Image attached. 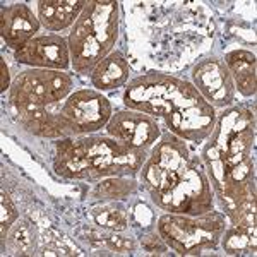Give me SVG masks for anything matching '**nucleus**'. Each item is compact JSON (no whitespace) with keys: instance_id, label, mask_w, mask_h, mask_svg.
<instances>
[{"instance_id":"f257e3e1","label":"nucleus","mask_w":257,"mask_h":257,"mask_svg":"<svg viewBox=\"0 0 257 257\" xmlns=\"http://www.w3.org/2000/svg\"><path fill=\"white\" fill-rule=\"evenodd\" d=\"M201 93L187 81L175 79L167 74L149 72L128 82L123 103L131 110L144 115H168L177 108L199 103Z\"/></svg>"},{"instance_id":"f03ea898","label":"nucleus","mask_w":257,"mask_h":257,"mask_svg":"<svg viewBox=\"0 0 257 257\" xmlns=\"http://www.w3.org/2000/svg\"><path fill=\"white\" fill-rule=\"evenodd\" d=\"M160 237L180 255L199 254L202 248H214L225 231V216L208 211L199 216L165 214L158 221Z\"/></svg>"},{"instance_id":"7ed1b4c3","label":"nucleus","mask_w":257,"mask_h":257,"mask_svg":"<svg viewBox=\"0 0 257 257\" xmlns=\"http://www.w3.org/2000/svg\"><path fill=\"white\" fill-rule=\"evenodd\" d=\"M254 113L248 108L235 106L226 110L218 118L202 158L219 160L223 167H233L238 161L248 158L254 146Z\"/></svg>"},{"instance_id":"20e7f679","label":"nucleus","mask_w":257,"mask_h":257,"mask_svg":"<svg viewBox=\"0 0 257 257\" xmlns=\"http://www.w3.org/2000/svg\"><path fill=\"white\" fill-rule=\"evenodd\" d=\"M89 165L88 180L136 175L146 161V149L127 146L113 138L91 136L82 139Z\"/></svg>"},{"instance_id":"39448f33","label":"nucleus","mask_w":257,"mask_h":257,"mask_svg":"<svg viewBox=\"0 0 257 257\" xmlns=\"http://www.w3.org/2000/svg\"><path fill=\"white\" fill-rule=\"evenodd\" d=\"M72 89V79L60 70L33 69L16 79L11 89L9 101L16 110L30 105L47 106L64 99Z\"/></svg>"},{"instance_id":"423d86ee","label":"nucleus","mask_w":257,"mask_h":257,"mask_svg":"<svg viewBox=\"0 0 257 257\" xmlns=\"http://www.w3.org/2000/svg\"><path fill=\"white\" fill-rule=\"evenodd\" d=\"M153 202L172 214H187V216H199L213 209L209 182L197 168L194 160H190L187 170L182 173L175 187L170 189L163 196L153 199Z\"/></svg>"},{"instance_id":"0eeeda50","label":"nucleus","mask_w":257,"mask_h":257,"mask_svg":"<svg viewBox=\"0 0 257 257\" xmlns=\"http://www.w3.org/2000/svg\"><path fill=\"white\" fill-rule=\"evenodd\" d=\"M60 117L70 134H91L110 122L111 105L98 91L81 89L67 98Z\"/></svg>"},{"instance_id":"6e6552de","label":"nucleus","mask_w":257,"mask_h":257,"mask_svg":"<svg viewBox=\"0 0 257 257\" xmlns=\"http://www.w3.org/2000/svg\"><path fill=\"white\" fill-rule=\"evenodd\" d=\"M192 79L196 89L209 105H231L235 98V82L223 60L208 59L199 62L192 70Z\"/></svg>"},{"instance_id":"1a4fd4ad","label":"nucleus","mask_w":257,"mask_h":257,"mask_svg":"<svg viewBox=\"0 0 257 257\" xmlns=\"http://www.w3.org/2000/svg\"><path fill=\"white\" fill-rule=\"evenodd\" d=\"M165 120L170 132H173L177 138L201 143L213 134L216 125V113L213 105H209L206 99H201L199 103L185 108L170 111L168 115H165Z\"/></svg>"},{"instance_id":"9d476101","label":"nucleus","mask_w":257,"mask_h":257,"mask_svg":"<svg viewBox=\"0 0 257 257\" xmlns=\"http://www.w3.org/2000/svg\"><path fill=\"white\" fill-rule=\"evenodd\" d=\"M16 60L38 69L65 70L70 65V52L67 41L60 35L35 36L16 50Z\"/></svg>"},{"instance_id":"9b49d317","label":"nucleus","mask_w":257,"mask_h":257,"mask_svg":"<svg viewBox=\"0 0 257 257\" xmlns=\"http://www.w3.org/2000/svg\"><path fill=\"white\" fill-rule=\"evenodd\" d=\"M189 161V149L182 143V139L170 134L163 136L160 143L156 144V148L153 149V155L144 161L143 168H141L143 170L141 177H143L146 189L151 192L165 173L177 172V170L184 168Z\"/></svg>"},{"instance_id":"f8f14e48","label":"nucleus","mask_w":257,"mask_h":257,"mask_svg":"<svg viewBox=\"0 0 257 257\" xmlns=\"http://www.w3.org/2000/svg\"><path fill=\"white\" fill-rule=\"evenodd\" d=\"M106 132L110 138L138 149H148L160 138L158 123L141 111H118L106 123Z\"/></svg>"},{"instance_id":"ddd939ff","label":"nucleus","mask_w":257,"mask_h":257,"mask_svg":"<svg viewBox=\"0 0 257 257\" xmlns=\"http://www.w3.org/2000/svg\"><path fill=\"white\" fill-rule=\"evenodd\" d=\"M69 52H70V64L77 74H91L93 69L106 57L101 45L94 38L93 30L84 12L77 18L72 31L67 40Z\"/></svg>"},{"instance_id":"4468645a","label":"nucleus","mask_w":257,"mask_h":257,"mask_svg":"<svg viewBox=\"0 0 257 257\" xmlns=\"http://www.w3.org/2000/svg\"><path fill=\"white\" fill-rule=\"evenodd\" d=\"M40 30V23L35 18L33 11L26 4H14V6L2 9V23H0V33L2 38L11 48L18 50L35 38Z\"/></svg>"},{"instance_id":"2eb2a0df","label":"nucleus","mask_w":257,"mask_h":257,"mask_svg":"<svg viewBox=\"0 0 257 257\" xmlns=\"http://www.w3.org/2000/svg\"><path fill=\"white\" fill-rule=\"evenodd\" d=\"M88 18L94 38L108 55L118 36V4L117 2H88L82 11Z\"/></svg>"},{"instance_id":"dca6fc26","label":"nucleus","mask_w":257,"mask_h":257,"mask_svg":"<svg viewBox=\"0 0 257 257\" xmlns=\"http://www.w3.org/2000/svg\"><path fill=\"white\" fill-rule=\"evenodd\" d=\"M19 122L31 134H36L40 138L57 139V138H67L70 131L62 120L60 113L55 115L52 111H47V106L30 105L26 108L19 110Z\"/></svg>"},{"instance_id":"f3484780","label":"nucleus","mask_w":257,"mask_h":257,"mask_svg":"<svg viewBox=\"0 0 257 257\" xmlns=\"http://www.w3.org/2000/svg\"><path fill=\"white\" fill-rule=\"evenodd\" d=\"M88 2H79V0H48V2H40V19L43 26L48 31H62L67 30L69 26L76 24L77 18L84 11Z\"/></svg>"},{"instance_id":"a211bd4d","label":"nucleus","mask_w":257,"mask_h":257,"mask_svg":"<svg viewBox=\"0 0 257 257\" xmlns=\"http://www.w3.org/2000/svg\"><path fill=\"white\" fill-rule=\"evenodd\" d=\"M228 70L235 82V89H238L243 96L255 94V55L247 50H233L226 53L225 60Z\"/></svg>"},{"instance_id":"6ab92c4d","label":"nucleus","mask_w":257,"mask_h":257,"mask_svg":"<svg viewBox=\"0 0 257 257\" xmlns=\"http://www.w3.org/2000/svg\"><path fill=\"white\" fill-rule=\"evenodd\" d=\"M128 74H131V69H128V64L123 59L122 53L111 52L93 69L91 82H93L94 88L101 91L113 89L125 84L128 79Z\"/></svg>"},{"instance_id":"aec40b11","label":"nucleus","mask_w":257,"mask_h":257,"mask_svg":"<svg viewBox=\"0 0 257 257\" xmlns=\"http://www.w3.org/2000/svg\"><path fill=\"white\" fill-rule=\"evenodd\" d=\"M223 248L230 255L255 254V228L233 225L223 231Z\"/></svg>"},{"instance_id":"412c9836","label":"nucleus","mask_w":257,"mask_h":257,"mask_svg":"<svg viewBox=\"0 0 257 257\" xmlns=\"http://www.w3.org/2000/svg\"><path fill=\"white\" fill-rule=\"evenodd\" d=\"M136 182L128 177H108L103 178L96 187V196L111 199V201H120L127 197L136 190Z\"/></svg>"},{"instance_id":"4be33fe9","label":"nucleus","mask_w":257,"mask_h":257,"mask_svg":"<svg viewBox=\"0 0 257 257\" xmlns=\"http://www.w3.org/2000/svg\"><path fill=\"white\" fill-rule=\"evenodd\" d=\"M93 218L96 225L111 231H122L127 228L128 216L122 206H103L101 209H94Z\"/></svg>"},{"instance_id":"5701e85b","label":"nucleus","mask_w":257,"mask_h":257,"mask_svg":"<svg viewBox=\"0 0 257 257\" xmlns=\"http://www.w3.org/2000/svg\"><path fill=\"white\" fill-rule=\"evenodd\" d=\"M101 242L105 243L110 250H115V252H132L136 248L134 240L115 235V231L110 235H101Z\"/></svg>"},{"instance_id":"b1692460","label":"nucleus","mask_w":257,"mask_h":257,"mask_svg":"<svg viewBox=\"0 0 257 257\" xmlns=\"http://www.w3.org/2000/svg\"><path fill=\"white\" fill-rule=\"evenodd\" d=\"M18 211H16L14 204L11 202V199L7 194H2V238H6L7 230L14 225V221L18 219Z\"/></svg>"},{"instance_id":"393cba45","label":"nucleus","mask_w":257,"mask_h":257,"mask_svg":"<svg viewBox=\"0 0 257 257\" xmlns=\"http://www.w3.org/2000/svg\"><path fill=\"white\" fill-rule=\"evenodd\" d=\"M143 247L151 254H163L165 248H167V243H165L163 238L151 231V233H146L143 237Z\"/></svg>"},{"instance_id":"a878e982","label":"nucleus","mask_w":257,"mask_h":257,"mask_svg":"<svg viewBox=\"0 0 257 257\" xmlns=\"http://www.w3.org/2000/svg\"><path fill=\"white\" fill-rule=\"evenodd\" d=\"M28 228H26V225H21V226H18L14 230V238H16V242L19 243V245H28L30 243V235H26L24 237V231H26Z\"/></svg>"},{"instance_id":"bb28decb","label":"nucleus","mask_w":257,"mask_h":257,"mask_svg":"<svg viewBox=\"0 0 257 257\" xmlns=\"http://www.w3.org/2000/svg\"><path fill=\"white\" fill-rule=\"evenodd\" d=\"M0 67H2V93H6V89H9V69L6 65V60H0Z\"/></svg>"}]
</instances>
